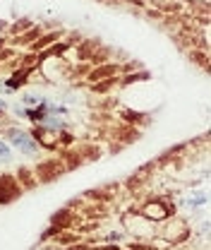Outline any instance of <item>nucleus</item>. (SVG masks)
Listing matches in <instances>:
<instances>
[{
	"mask_svg": "<svg viewBox=\"0 0 211 250\" xmlns=\"http://www.w3.org/2000/svg\"><path fill=\"white\" fill-rule=\"evenodd\" d=\"M65 173H67V166L62 164V159H46V161H38V164L34 166V176H36V181H38L41 186L58 181Z\"/></svg>",
	"mask_w": 211,
	"mask_h": 250,
	"instance_id": "5",
	"label": "nucleus"
},
{
	"mask_svg": "<svg viewBox=\"0 0 211 250\" xmlns=\"http://www.w3.org/2000/svg\"><path fill=\"white\" fill-rule=\"evenodd\" d=\"M22 186L17 183L15 173H0V205H10L17 197H22Z\"/></svg>",
	"mask_w": 211,
	"mask_h": 250,
	"instance_id": "6",
	"label": "nucleus"
},
{
	"mask_svg": "<svg viewBox=\"0 0 211 250\" xmlns=\"http://www.w3.org/2000/svg\"><path fill=\"white\" fill-rule=\"evenodd\" d=\"M31 27H34V22L24 17V20H17V22L10 27V34H12V36H19V34H24V31L31 29Z\"/></svg>",
	"mask_w": 211,
	"mask_h": 250,
	"instance_id": "13",
	"label": "nucleus"
},
{
	"mask_svg": "<svg viewBox=\"0 0 211 250\" xmlns=\"http://www.w3.org/2000/svg\"><path fill=\"white\" fill-rule=\"evenodd\" d=\"M122 231L134 236L137 241H151L158 233V224H153L149 219H144L137 209H130L122 214Z\"/></svg>",
	"mask_w": 211,
	"mask_h": 250,
	"instance_id": "2",
	"label": "nucleus"
},
{
	"mask_svg": "<svg viewBox=\"0 0 211 250\" xmlns=\"http://www.w3.org/2000/svg\"><path fill=\"white\" fill-rule=\"evenodd\" d=\"M118 116H120L125 125H139V127H144V125L149 123V116L147 113H142V111H137V108H130V106H118Z\"/></svg>",
	"mask_w": 211,
	"mask_h": 250,
	"instance_id": "9",
	"label": "nucleus"
},
{
	"mask_svg": "<svg viewBox=\"0 0 211 250\" xmlns=\"http://www.w3.org/2000/svg\"><path fill=\"white\" fill-rule=\"evenodd\" d=\"M75 221H79V214L75 212V207L72 205H67V207H62L58 209L53 217H51V226H58V229H75Z\"/></svg>",
	"mask_w": 211,
	"mask_h": 250,
	"instance_id": "8",
	"label": "nucleus"
},
{
	"mask_svg": "<svg viewBox=\"0 0 211 250\" xmlns=\"http://www.w3.org/2000/svg\"><path fill=\"white\" fill-rule=\"evenodd\" d=\"M12 159H15V152H12V147L0 137V166H5V164H12Z\"/></svg>",
	"mask_w": 211,
	"mask_h": 250,
	"instance_id": "12",
	"label": "nucleus"
},
{
	"mask_svg": "<svg viewBox=\"0 0 211 250\" xmlns=\"http://www.w3.org/2000/svg\"><path fill=\"white\" fill-rule=\"evenodd\" d=\"M120 75V62H103V65H91V70L87 72V84L101 82V80H113Z\"/></svg>",
	"mask_w": 211,
	"mask_h": 250,
	"instance_id": "7",
	"label": "nucleus"
},
{
	"mask_svg": "<svg viewBox=\"0 0 211 250\" xmlns=\"http://www.w3.org/2000/svg\"><path fill=\"white\" fill-rule=\"evenodd\" d=\"M190 58L194 62H199L202 70H209V51H197V48H194V51L190 53Z\"/></svg>",
	"mask_w": 211,
	"mask_h": 250,
	"instance_id": "14",
	"label": "nucleus"
},
{
	"mask_svg": "<svg viewBox=\"0 0 211 250\" xmlns=\"http://www.w3.org/2000/svg\"><path fill=\"white\" fill-rule=\"evenodd\" d=\"M122 238H125V231H111L108 236H103V241H106V243H115V246H120Z\"/></svg>",
	"mask_w": 211,
	"mask_h": 250,
	"instance_id": "15",
	"label": "nucleus"
},
{
	"mask_svg": "<svg viewBox=\"0 0 211 250\" xmlns=\"http://www.w3.org/2000/svg\"><path fill=\"white\" fill-rule=\"evenodd\" d=\"M161 241H166L168 246H180L185 241H190L192 236V229L187 226L185 219H178V217H168L166 221H161L158 226V233H156Z\"/></svg>",
	"mask_w": 211,
	"mask_h": 250,
	"instance_id": "3",
	"label": "nucleus"
},
{
	"mask_svg": "<svg viewBox=\"0 0 211 250\" xmlns=\"http://www.w3.org/2000/svg\"><path fill=\"white\" fill-rule=\"evenodd\" d=\"M7 108H10V106H7V101H5V99L0 96V118H2V116L7 113Z\"/></svg>",
	"mask_w": 211,
	"mask_h": 250,
	"instance_id": "16",
	"label": "nucleus"
},
{
	"mask_svg": "<svg viewBox=\"0 0 211 250\" xmlns=\"http://www.w3.org/2000/svg\"><path fill=\"white\" fill-rule=\"evenodd\" d=\"M118 84V77H113V80H101V82H94V84H89V92L91 94H111V89Z\"/></svg>",
	"mask_w": 211,
	"mask_h": 250,
	"instance_id": "11",
	"label": "nucleus"
},
{
	"mask_svg": "<svg viewBox=\"0 0 211 250\" xmlns=\"http://www.w3.org/2000/svg\"><path fill=\"white\" fill-rule=\"evenodd\" d=\"M134 209H137L144 219L153 221V224H161V221H166L168 217H173V214H175V207H173L168 200H163V197H151V200H144V202H142V205H137Z\"/></svg>",
	"mask_w": 211,
	"mask_h": 250,
	"instance_id": "4",
	"label": "nucleus"
},
{
	"mask_svg": "<svg viewBox=\"0 0 211 250\" xmlns=\"http://www.w3.org/2000/svg\"><path fill=\"white\" fill-rule=\"evenodd\" d=\"M15 178H17V183L22 186V190H34V188L38 186V181H36V176H34V168H29V166H19L17 173H15Z\"/></svg>",
	"mask_w": 211,
	"mask_h": 250,
	"instance_id": "10",
	"label": "nucleus"
},
{
	"mask_svg": "<svg viewBox=\"0 0 211 250\" xmlns=\"http://www.w3.org/2000/svg\"><path fill=\"white\" fill-rule=\"evenodd\" d=\"M0 137H2L12 149H17L19 154H24V156L41 154L38 142L34 140V135H31L29 130L22 127V125H5V127H0Z\"/></svg>",
	"mask_w": 211,
	"mask_h": 250,
	"instance_id": "1",
	"label": "nucleus"
}]
</instances>
